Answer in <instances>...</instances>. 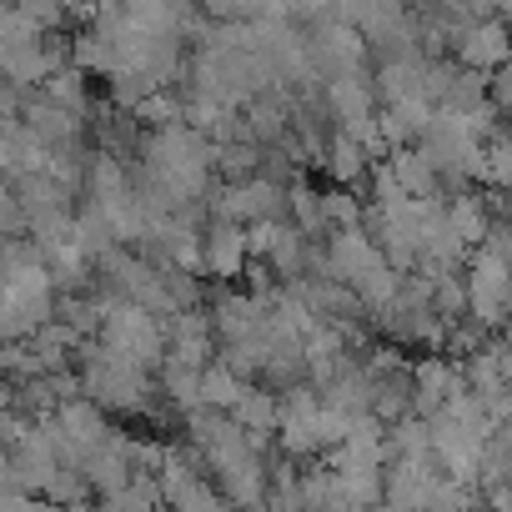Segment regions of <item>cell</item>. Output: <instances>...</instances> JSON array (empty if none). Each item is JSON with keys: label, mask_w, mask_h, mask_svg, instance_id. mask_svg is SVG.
<instances>
[{"label": "cell", "mask_w": 512, "mask_h": 512, "mask_svg": "<svg viewBox=\"0 0 512 512\" xmlns=\"http://www.w3.org/2000/svg\"><path fill=\"white\" fill-rule=\"evenodd\" d=\"M36 131H41L46 141H66L76 126H71V116H61V111H36Z\"/></svg>", "instance_id": "19"}, {"label": "cell", "mask_w": 512, "mask_h": 512, "mask_svg": "<svg viewBox=\"0 0 512 512\" xmlns=\"http://www.w3.org/2000/svg\"><path fill=\"white\" fill-rule=\"evenodd\" d=\"M282 186L272 181H236L216 196V216L236 221V226H256V221H282Z\"/></svg>", "instance_id": "5"}, {"label": "cell", "mask_w": 512, "mask_h": 512, "mask_svg": "<svg viewBox=\"0 0 512 512\" xmlns=\"http://www.w3.org/2000/svg\"><path fill=\"white\" fill-rule=\"evenodd\" d=\"M236 397H241V377H236L226 362H206V367H201V402L231 412Z\"/></svg>", "instance_id": "15"}, {"label": "cell", "mask_w": 512, "mask_h": 512, "mask_svg": "<svg viewBox=\"0 0 512 512\" xmlns=\"http://www.w3.org/2000/svg\"><path fill=\"white\" fill-rule=\"evenodd\" d=\"M492 6H497L502 16H512V0H492Z\"/></svg>", "instance_id": "21"}, {"label": "cell", "mask_w": 512, "mask_h": 512, "mask_svg": "<svg viewBox=\"0 0 512 512\" xmlns=\"http://www.w3.org/2000/svg\"><path fill=\"white\" fill-rule=\"evenodd\" d=\"M161 387H166V397H171L181 412H196V407H201V367H191V362H171V357H166V377H161Z\"/></svg>", "instance_id": "14"}, {"label": "cell", "mask_w": 512, "mask_h": 512, "mask_svg": "<svg viewBox=\"0 0 512 512\" xmlns=\"http://www.w3.org/2000/svg\"><path fill=\"white\" fill-rule=\"evenodd\" d=\"M437 487H442V472H437L432 457H402V462H392L387 502H397L407 512H427L432 497H437Z\"/></svg>", "instance_id": "7"}, {"label": "cell", "mask_w": 512, "mask_h": 512, "mask_svg": "<svg viewBox=\"0 0 512 512\" xmlns=\"http://www.w3.org/2000/svg\"><path fill=\"white\" fill-rule=\"evenodd\" d=\"M231 417H236V427H241V432H251L256 442H262L267 432H277V422H282V402H277L272 392H256V387H241V397H236Z\"/></svg>", "instance_id": "12"}, {"label": "cell", "mask_w": 512, "mask_h": 512, "mask_svg": "<svg viewBox=\"0 0 512 512\" xmlns=\"http://www.w3.org/2000/svg\"><path fill=\"white\" fill-rule=\"evenodd\" d=\"M482 181L512 191V141H492V146H482Z\"/></svg>", "instance_id": "17"}, {"label": "cell", "mask_w": 512, "mask_h": 512, "mask_svg": "<svg viewBox=\"0 0 512 512\" xmlns=\"http://www.w3.org/2000/svg\"><path fill=\"white\" fill-rule=\"evenodd\" d=\"M457 392H467V382H462V367H452L447 357H427L412 367V417H432Z\"/></svg>", "instance_id": "8"}, {"label": "cell", "mask_w": 512, "mask_h": 512, "mask_svg": "<svg viewBox=\"0 0 512 512\" xmlns=\"http://www.w3.org/2000/svg\"><path fill=\"white\" fill-rule=\"evenodd\" d=\"M246 226L236 221H211L206 241H201V267L211 277H241L246 272Z\"/></svg>", "instance_id": "9"}, {"label": "cell", "mask_w": 512, "mask_h": 512, "mask_svg": "<svg viewBox=\"0 0 512 512\" xmlns=\"http://www.w3.org/2000/svg\"><path fill=\"white\" fill-rule=\"evenodd\" d=\"M26 226H31V216H26L21 196H16V191H0V241H11V236H21Z\"/></svg>", "instance_id": "18"}, {"label": "cell", "mask_w": 512, "mask_h": 512, "mask_svg": "<svg viewBox=\"0 0 512 512\" xmlns=\"http://www.w3.org/2000/svg\"><path fill=\"white\" fill-rule=\"evenodd\" d=\"M467 312L477 327H507V302H512V267L487 251L467 256Z\"/></svg>", "instance_id": "3"}, {"label": "cell", "mask_w": 512, "mask_h": 512, "mask_svg": "<svg viewBox=\"0 0 512 512\" xmlns=\"http://www.w3.org/2000/svg\"><path fill=\"white\" fill-rule=\"evenodd\" d=\"M387 166H392V176H397V186H402L407 196H437V166H432L427 151H417V146H397Z\"/></svg>", "instance_id": "13"}, {"label": "cell", "mask_w": 512, "mask_h": 512, "mask_svg": "<svg viewBox=\"0 0 512 512\" xmlns=\"http://www.w3.org/2000/svg\"><path fill=\"white\" fill-rule=\"evenodd\" d=\"M86 377H81V397H91L101 412L106 407H121V412H131V407H141L146 397H151V367H141V362H131V357H121L116 347H106V342H91L86 352Z\"/></svg>", "instance_id": "1"}, {"label": "cell", "mask_w": 512, "mask_h": 512, "mask_svg": "<svg viewBox=\"0 0 512 512\" xmlns=\"http://www.w3.org/2000/svg\"><path fill=\"white\" fill-rule=\"evenodd\" d=\"M377 262H387V256H382V246L372 241V231H367V226H352V231H332L322 272H327L332 282L352 287V282H357V277H367Z\"/></svg>", "instance_id": "4"}, {"label": "cell", "mask_w": 512, "mask_h": 512, "mask_svg": "<svg viewBox=\"0 0 512 512\" xmlns=\"http://www.w3.org/2000/svg\"><path fill=\"white\" fill-rule=\"evenodd\" d=\"M442 221H447V231H452L457 241H467V246H477V241L487 236V226H492L482 196H472V191L447 196V201H442Z\"/></svg>", "instance_id": "11"}, {"label": "cell", "mask_w": 512, "mask_h": 512, "mask_svg": "<svg viewBox=\"0 0 512 512\" xmlns=\"http://www.w3.org/2000/svg\"><path fill=\"white\" fill-rule=\"evenodd\" d=\"M497 106H502V111H512V61L497 71Z\"/></svg>", "instance_id": "20"}, {"label": "cell", "mask_w": 512, "mask_h": 512, "mask_svg": "<svg viewBox=\"0 0 512 512\" xmlns=\"http://www.w3.org/2000/svg\"><path fill=\"white\" fill-rule=\"evenodd\" d=\"M512 46H507V31L497 21H472V31L462 36V61L472 71H492V66H507Z\"/></svg>", "instance_id": "10"}, {"label": "cell", "mask_w": 512, "mask_h": 512, "mask_svg": "<svg viewBox=\"0 0 512 512\" xmlns=\"http://www.w3.org/2000/svg\"><path fill=\"white\" fill-rule=\"evenodd\" d=\"M101 342L116 347L121 357L141 362V367L166 362V327H161V317H156L151 307H141V302H106Z\"/></svg>", "instance_id": "2"}, {"label": "cell", "mask_w": 512, "mask_h": 512, "mask_svg": "<svg viewBox=\"0 0 512 512\" xmlns=\"http://www.w3.org/2000/svg\"><path fill=\"white\" fill-rule=\"evenodd\" d=\"M362 161H367V146H362L357 136H337V141H332V151H327V166H332V176H337V181H357Z\"/></svg>", "instance_id": "16"}, {"label": "cell", "mask_w": 512, "mask_h": 512, "mask_svg": "<svg viewBox=\"0 0 512 512\" xmlns=\"http://www.w3.org/2000/svg\"><path fill=\"white\" fill-rule=\"evenodd\" d=\"M131 467H136V447L121 437V432H106L96 447L81 452V477L101 492H116L131 482Z\"/></svg>", "instance_id": "6"}]
</instances>
